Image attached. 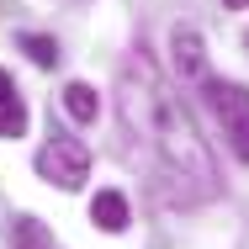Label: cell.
Masks as SVG:
<instances>
[{"label":"cell","instance_id":"obj_1","mask_svg":"<svg viewBox=\"0 0 249 249\" xmlns=\"http://www.w3.org/2000/svg\"><path fill=\"white\" fill-rule=\"evenodd\" d=\"M117 117H122V133L133 138V149L143 154V164L154 175L149 186L159 201L201 207V201L217 196V170H212V154L201 143L196 122H191L186 101L170 90V80L159 74V64L143 48H133L122 58Z\"/></svg>","mask_w":249,"mask_h":249},{"label":"cell","instance_id":"obj_2","mask_svg":"<svg viewBox=\"0 0 249 249\" xmlns=\"http://www.w3.org/2000/svg\"><path fill=\"white\" fill-rule=\"evenodd\" d=\"M37 175L53 180L58 191H80L85 175H90V149L80 138H69V133H53L48 143L37 149Z\"/></svg>","mask_w":249,"mask_h":249},{"label":"cell","instance_id":"obj_3","mask_svg":"<svg viewBox=\"0 0 249 249\" xmlns=\"http://www.w3.org/2000/svg\"><path fill=\"white\" fill-rule=\"evenodd\" d=\"M201 85H207V101H212V111H217V122H223L228 149L249 164V90L233 85V80H201Z\"/></svg>","mask_w":249,"mask_h":249},{"label":"cell","instance_id":"obj_4","mask_svg":"<svg viewBox=\"0 0 249 249\" xmlns=\"http://www.w3.org/2000/svg\"><path fill=\"white\" fill-rule=\"evenodd\" d=\"M170 58H175V74L191 85V80H207V53H201V37L191 27H175L170 32Z\"/></svg>","mask_w":249,"mask_h":249},{"label":"cell","instance_id":"obj_5","mask_svg":"<svg viewBox=\"0 0 249 249\" xmlns=\"http://www.w3.org/2000/svg\"><path fill=\"white\" fill-rule=\"evenodd\" d=\"M90 223H96L101 233H122V228H127V196H122V191H96Z\"/></svg>","mask_w":249,"mask_h":249},{"label":"cell","instance_id":"obj_6","mask_svg":"<svg viewBox=\"0 0 249 249\" xmlns=\"http://www.w3.org/2000/svg\"><path fill=\"white\" fill-rule=\"evenodd\" d=\"M64 111L74 117V122H96V111H101V96L85 85V80H74V85H64Z\"/></svg>","mask_w":249,"mask_h":249},{"label":"cell","instance_id":"obj_7","mask_svg":"<svg viewBox=\"0 0 249 249\" xmlns=\"http://www.w3.org/2000/svg\"><path fill=\"white\" fill-rule=\"evenodd\" d=\"M16 43H21V53H27L32 64H43V69H53V64H58V43H53V37H43V32H21Z\"/></svg>","mask_w":249,"mask_h":249},{"label":"cell","instance_id":"obj_8","mask_svg":"<svg viewBox=\"0 0 249 249\" xmlns=\"http://www.w3.org/2000/svg\"><path fill=\"white\" fill-rule=\"evenodd\" d=\"M27 133V106L16 96H5L0 101V138H21Z\"/></svg>","mask_w":249,"mask_h":249},{"label":"cell","instance_id":"obj_9","mask_svg":"<svg viewBox=\"0 0 249 249\" xmlns=\"http://www.w3.org/2000/svg\"><path fill=\"white\" fill-rule=\"evenodd\" d=\"M16 249H53V239L37 228V223H32V217H27V223L16 228Z\"/></svg>","mask_w":249,"mask_h":249},{"label":"cell","instance_id":"obj_10","mask_svg":"<svg viewBox=\"0 0 249 249\" xmlns=\"http://www.w3.org/2000/svg\"><path fill=\"white\" fill-rule=\"evenodd\" d=\"M5 96H16V85H11V74L0 69V101H5Z\"/></svg>","mask_w":249,"mask_h":249},{"label":"cell","instance_id":"obj_11","mask_svg":"<svg viewBox=\"0 0 249 249\" xmlns=\"http://www.w3.org/2000/svg\"><path fill=\"white\" fill-rule=\"evenodd\" d=\"M223 5H228V11H244V5H249V0H223Z\"/></svg>","mask_w":249,"mask_h":249},{"label":"cell","instance_id":"obj_12","mask_svg":"<svg viewBox=\"0 0 249 249\" xmlns=\"http://www.w3.org/2000/svg\"><path fill=\"white\" fill-rule=\"evenodd\" d=\"M244 48H249V32H244Z\"/></svg>","mask_w":249,"mask_h":249}]
</instances>
